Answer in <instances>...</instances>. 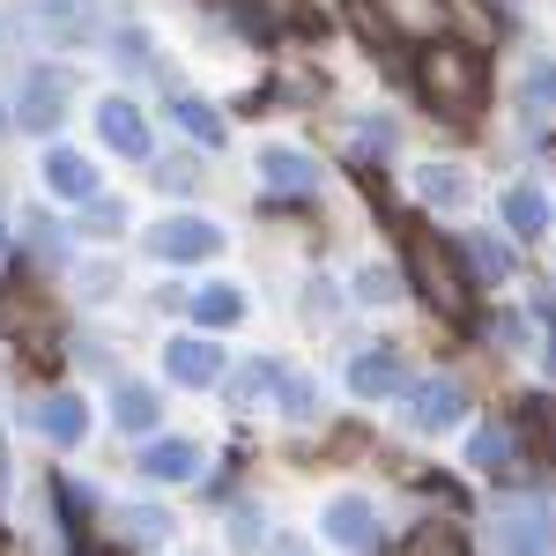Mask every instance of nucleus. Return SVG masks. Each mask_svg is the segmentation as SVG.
Segmentation results:
<instances>
[{
    "label": "nucleus",
    "instance_id": "f257e3e1",
    "mask_svg": "<svg viewBox=\"0 0 556 556\" xmlns=\"http://www.w3.org/2000/svg\"><path fill=\"white\" fill-rule=\"evenodd\" d=\"M424 97L445 119H468V112H482V97H490V75H482V60H475L468 45H430L424 52Z\"/></svg>",
    "mask_w": 556,
    "mask_h": 556
},
{
    "label": "nucleus",
    "instance_id": "20e7f679",
    "mask_svg": "<svg viewBox=\"0 0 556 556\" xmlns=\"http://www.w3.org/2000/svg\"><path fill=\"white\" fill-rule=\"evenodd\" d=\"M453 8H460V23H468V38H475V45H490V38H497V15H490L482 0H453Z\"/></svg>",
    "mask_w": 556,
    "mask_h": 556
},
{
    "label": "nucleus",
    "instance_id": "f03ea898",
    "mask_svg": "<svg viewBox=\"0 0 556 556\" xmlns=\"http://www.w3.org/2000/svg\"><path fill=\"white\" fill-rule=\"evenodd\" d=\"M408 275L438 312H460V275H453V260H445V245L430 230H408Z\"/></svg>",
    "mask_w": 556,
    "mask_h": 556
},
{
    "label": "nucleus",
    "instance_id": "7ed1b4c3",
    "mask_svg": "<svg viewBox=\"0 0 556 556\" xmlns=\"http://www.w3.org/2000/svg\"><path fill=\"white\" fill-rule=\"evenodd\" d=\"M260 23H275V30H290V23H304V0H245Z\"/></svg>",
    "mask_w": 556,
    "mask_h": 556
},
{
    "label": "nucleus",
    "instance_id": "423d86ee",
    "mask_svg": "<svg viewBox=\"0 0 556 556\" xmlns=\"http://www.w3.org/2000/svg\"><path fill=\"white\" fill-rule=\"evenodd\" d=\"M445 549H453V534H445V527H424V534L408 542V556H445Z\"/></svg>",
    "mask_w": 556,
    "mask_h": 556
},
{
    "label": "nucleus",
    "instance_id": "39448f33",
    "mask_svg": "<svg viewBox=\"0 0 556 556\" xmlns=\"http://www.w3.org/2000/svg\"><path fill=\"white\" fill-rule=\"evenodd\" d=\"M505 215H513L519 230H542V201H534V193H513V201H505Z\"/></svg>",
    "mask_w": 556,
    "mask_h": 556
}]
</instances>
